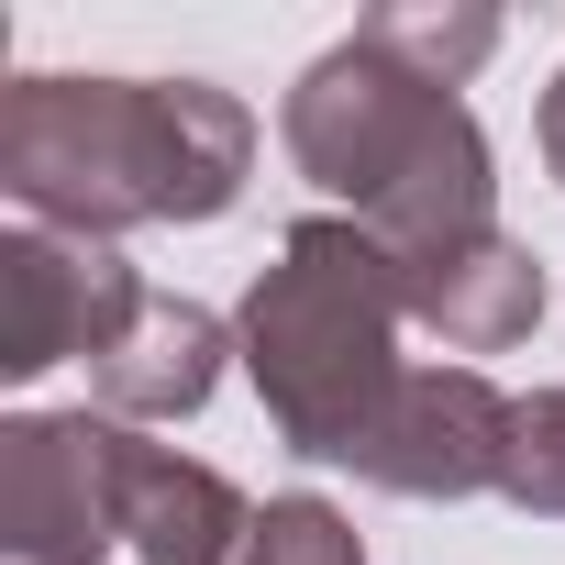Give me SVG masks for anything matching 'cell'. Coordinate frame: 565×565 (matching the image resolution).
I'll list each match as a JSON object with an SVG mask.
<instances>
[{
  "instance_id": "obj_5",
  "label": "cell",
  "mask_w": 565,
  "mask_h": 565,
  "mask_svg": "<svg viewBox=\"0 0 565 565\" xmlns=\"http://www.w3.org/2000/svg\"><path fill=\"white\" fill-rule=\"evenodd\" d=\"M145 300L156 289H145L111 244H78V233H45V222L0 233V377H45L67 355L100 366L134 333Z\"/></svg>"
},
{
  "instance_id": "obj_4",
  "label": "cell",
  "mask_w": 565,
  "mask_h": 565,
  "mask_svg": "<svg viewBox=\"0 0 565 565\" xmlns=\"http://www.w3.org/2000/svg\"><path fill=\"white\" fill-rule=\"evenodd\" d=\"M134 433L89 411H23L0 433V565H100L122 532Z\"/></svg>"
},
{
  "instance_id": "obj_11",
  "label": "cell",
  "mask_w": 565,
  "mask_h": 565,
  "mask_svg": "<svg viewBox=\"0 0 565 565\" xmlns=\"http://www.w3.org/2000/svg\"><path fill=\"white\" fill-rule=\"evenodd\" d=\"M499 499L565 521V388H543V399L510 411V477H499Z\"/></svg>"
},
{
  "instance_id": "obj_2",
  "label": "cell",
  "mask_w": 565,
  "mask_h": 565,
  "mask_svg": "<svg viewBox=\"0 0 565 565\" xmlns=\"http://www.w3.org/2000/svg\"><path fill=\"white\" fill-rule=\"evenodd\" d=\"M289 156H300V178L355 200V222L399 266L499 233V211H488V134L466 122V100L444 78L399 67L377 34H344L289 89Z\"/></svg>"
},
{
  "instance_id": "obj_9",
  "label": "cell",
  "mask_w": 565,
  "mask_h": 565,
  "mask_svg": "<svg viewBox=\"0 0 565 565\" xmlns=\"http://www.w3.org/2000/svg\"><path fill=\"white\" fill-rule=\"evenodd\" d=\"M211 377H222V322L200 311V300H145L134 311V333L89 366V388H100V411L111 422H178V411H200L211 399Z\"/></svg>"
},
{
  "instance_id": "obj_13",
  "label": "cell",
  "mask_w": 565,
  "mask_h": 565,
  "mask_svg": "<svg viewBox=\"0 0 565 565\" xmlns=\"http://www.w3.org/2000/svg\"><path fill=\"white\" fill-rule=\"evenodd\" d=\"M543 167L565 178V67H554V89H543Z\"/></svg>"
},
{
  "instance_id": "obj_1",
  "label": "cell",
  "mask_w": 565,
  "mask_h": 565,
  "mask_svg": "<svg viewBox=\"0 0 565 565\" xmlns=\"http://www.w3.org/2000/svg\"><path fill=\"white\" fill-rule=\"evenodd\" d=\"M255 111L211 78H12L0 189L23 222L111 244L134 222H211L244 200Z\"/></svg>"
},
{
  "instance_id": "obj_8",
  "label": "cell",
  "mask_w": 565,
  "mask_h": 565,
  "mask_svg": "<svg viewBox=\"0 0 565 565\" xmlns=\"http://www.w3.org/2000/svg\"><path fill=\"white\" fill-rule=\"evenodd\" d=\"M122 532L145 565H244L255 543V510L233 477L167 455V444H134V477H122Z\"/></svg>"
},
{
  "instance_id": "obj_6",
  "label": "cell",
  "mask_w": 565,
  "mask_h": 565,
  "mask_svg": "<svg viewBox=\"0 0 565 565\" xmlns=\"http://www.w3.org/2000/svg\"><path fill=\"white\" fill-rule=\"evenodd\" d=\"M510 411L521 399H499L477 366H411L344 466L399 499H477L510 477Z\"/></svg>"
},
{
  "instance_id": "obj_12",
  "label": "cell",
  "mask_w": 565,
  "mask_h": 565,
  "mask_svg": "<svg viewBox=\"0 0 565 565\" xmlns=\"http://www.w3.org/2000/svg\"><path fill=\"white\" fill-rule=\"evenodd\" d=\"M244 565H366V554H355V532H344L322 499H266Z\"/></svg>"
},
{
  "instance_id": "obj_3",
  "label": "cell",
  "mask_w": 565,
  "mask_h": 565,
  "mask_svg": "<svg viewBox=\"0 0 565 565\" xmlns=\"http://www.w3.org/2000/svg\"><path fill=\"white\" fill-rule=\"evenodd\" d=\"M399 322H411L399 255L366 222H300L277 244V266L244 300V366H255L277 433L300 455H355L366 444V422L411 377L399 366Z\"/></svg>"
},
{
  "instance_id": "obj_10",
  "label": "cell",
  "mask_w": 565,
  "mask_h": 565,
  "mask_svg": "<svg viewBox=\"0 0 565 565\" xmlns=\"http://www.w3.org/2000/svg\"><path fill=\"white\" fill-rule=\"evenodd\" d=\"M355 34H377L399 67H422V78H466L477 56H499V12H366Z\"/></svg>"
},
{
  "instance_id": "obj_7",
  "label": "cell",
  "mask_w": 565,
  "mask_h": 565,
  "mask_svg": "<svg viewBox=\"0 0 565 565\" xmlns=\"http://www.w3.org/2000/svg\"><path fill=\"white\" fill-rule=\"evenodd\" d=\"M399 289H411V322H433L455 355H499L543 322V266L510 244V233H477L455 255H422L399 266Z\"/></svg>"
}]
</instances>
